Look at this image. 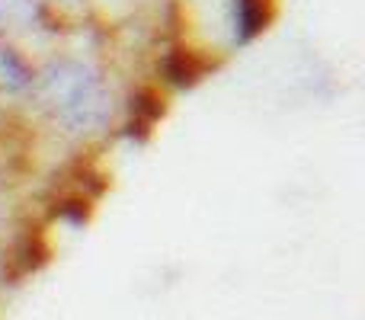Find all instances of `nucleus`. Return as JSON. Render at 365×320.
<instances>
[{"instance_id": "obj_1", "label": "nucleus", "mask_w": 365, "mask_h": 320, "mask_svg": "<svg viewBox=\"0 0 365 320\" xmlns=\"http://www.w3.org/2000/svg\"><path fill=\"white\" fill-rule=\"evenodd\" d=\"M36 90L71 135L100 132L113 115L103 77L83 61H55L38 74Z\"/></svg>"}, {"instance_id": "obj_2", "label": "nucleus", "mask_w": 365, "mask_h": 320, "mask_svg": "<svg viewBox=\"0 0 365 320\" xmlns=\"http://www.w3.org/2000/svg\"><path fill=\"white\" fill-rule=\"evenodd\" d=\"M266 26L263 0H234V45H244Z\"/></svg>"}, {"instance_id": "obj_3", "label": "nucleus", "mask_w": 365, "mask_h": 320, "mask_svg": "<svg viewBox=\"0 0 365 320\" xmlns=\"http://www.w3.org/2000/svg\"><path fill=\"white\" fill-rule=\"evenodd\" d=\"M132 115H135V119L128 122V135L138 132V138H141V135H148V132H151V125L158 122L160 100L151 93V90H141V93L132 96Z\"/></svg>"}, {"instance_id": "obj_4", "label": "nucleus", "mask_w": 365, "mask_h": 320, "mask_svg": "<svg viewBox=\"0 0 365 320\" xmlns=\"http://www.w3.org/2000/svg\"><path fill=\"white\" fill-rule=\"evenodd\" d=\"M160 71H164L167 83H173V87H192V83L199 81V74H202L199 64H195L189 55H182V51L167 55L164 61H160Z\"/></svg>"}, {"instance_id": "obj_6", "label": "nucleus", "mask_w": 365, "mask_h": 320, "mask_svg": "<svg viewBox=\"0 0 365 320\" xmlns=\"http://www.w3.org/2000/svg\"><path fill=\"white\" fill-rule=\"evenodd\" d=\"M0 16L29 23V19L36 16V6H32V0H0Z\"/></svg>"}, {"instance_id": "obj_5", "label": "nucleus", "mask_w": 365, "mask_h": 320, "mask_svg": "<svg viewBox=\"0 0 365 320\" xmlns=\"http://www.w3.org/2000/svg\"><path fill=\"white\" fill-rule=\"evenodd\" d=\"M0 83H4L6 90H23L26 83H29L26 64L19 61L10 48H4V45H0Z\"/></svg>"}]
</instances>
